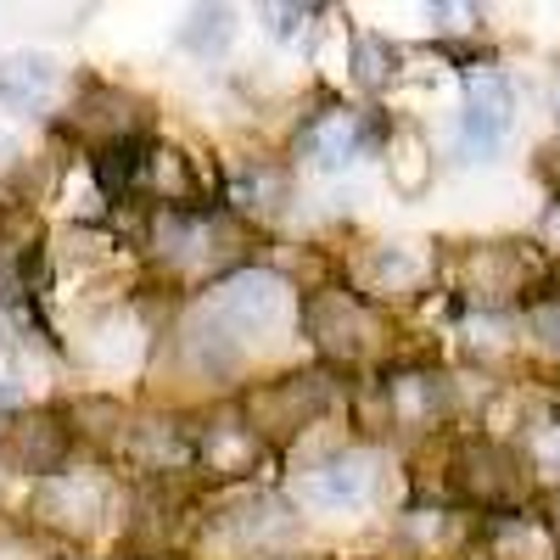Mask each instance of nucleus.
<instances>
[{
  "mask_svg": "<svg viewBox=\"0 0 560 560\" xmlns=\"http://www.w3.org/2000/svg\"><path fill=\"white\" fill-rule=\"evenodd\" d=\"M202 314L219 325L224 337L253 342V337H275L298 319V298H292V280L275 275V269H236L224 275L219 287L208 292Z\"/></svg>",
  "mask_w": 560,
  "mask_h": 560,
  "instance_id": "f257e3e1",
  "label": "nucleus"
},
{
  "mask_svg": "<svg viewBox=\"0 0 560 560\" xmlns=\"http://www.w3.org/2000/svg\"><path fill=\"white\" fill-rule=\"evenodd\" d=\"M303 331L331 364H364L382 348V319L364 308L359 292H342V287H325L303 303Z\"/></svg>",
  "mask_w": 560,
  "mask_h": 560,
  "instance_id": "f03ea898",
  "label": "nucleus"
},
{
  "mask_svg": "<svg viewBox=\"0 0 560 560\" xmlns=\"http://www.w3.org/2000/svg\"><path fill=\"white\" fill-rule=\"evenodd\" d=\"M325 409H331V376L325 370H292V376L264 382L247 398V427L264 443H287V438L308 432Z\"/></svg>",
  "mask_w": 560,
  "mask_h": 560,
  "instance_id": "7ed1b4c3",
  "label": "nucleus"
},
{
  "mask_svg": "<svg viewBox=\"0 0 560 560\" xmlns=\"http://www.w3.org/2000/svg\"><path fill=\"white\" fill-rule=\"evenodd\" d=\"M152 253L168 269L208 275V269H224L242 253V230L224 213H163L158 230H152Z\"/></svg>",
  "mask_w": 560,
  "mask_h": 560,
  "instance_id": "20e7f679",
  "label": "nucleus"
},
{
  "mask_svg": "<svg viewBox=\"0 0 560 560\" xmlns=\"http://www.w3.org/2000/svg\"><path fill=\"white\" fill-rule=\"evenodd\" d=\"M73 454V432L62 427L57 409H18L0 420V465L18 477H62V465Z\"/></svg>",
  "mask_w": 560,
  "mask_h": 560,
  "instance_id": "39448f33",
  "label": "nucleus"
},
{
  "mask_svg": "<svg viewBox=\"0 0 560 560\" xmlns=\"http://www.w3.org/2000/svg\"><path fill=\"white\" fill-rule=\"evenodd\" d=\"M113 516V482L96 471H62L34 482V522L68 533V538H90Z\"/></svg>",
  "mask_w": 560,
  "mask_h": 560,
  "instance_id": "423d86ee",
  "label": "nucleus"
},
{
  "mask_svg": "<svg viewBox=\"0 0 560 560\" xmlns=\"http://www.w3.org/2000/svg\"><path fill=\"white\" fill-rule=\"evenodd\" d=\"M448 471H454L448 482H454L459 499H471V504H482V510H499V516L527 499V471H522V459L510 454V448H499V443H488V438L459 443Z\"/></svg>",
  "mask_w": 560,
  "mask_h": 560,
  "instance_id": "0eeeda50",
  "label": "nucleus"
},
{
  "mask_svg": "<svg viewBox=\"0 0 560 560\" xmlns=\"http://www.w3.org/2000/svg\"><path fill=\"white\" fill-rule=\"evenodd\" d=\"M454 280H459L465 298L493 308V303H510L516 292L533 287V258L516 242H482V247H465L454 258Z\"/></svg>",
  "mask_w": 560,
  "mask_h": 560,
  "instance_id": "6e6552de",
  "label": "nucleus"
},
{
  "mask_svg": "<svg viewBox=\"0 0 560 560\" xmlns=\"http://www.w3.org/2000/svg\"><path fill=\"white\" fill-rule=\"evenodd\" d=\"M376 493V454L370 448H337L319 465H303L298 477V499L314 510H353Z\"/></svg>",
  "mask_w": 560,
  "mask_h": 560,
  "instance_id": "1a4fd4ad",
  "label": "nucleus"
},
{
  "mask_svg": "<svg viewBox=\"0 0 560 560\" xmlns=\"http://www.w3.org/2000/svg\"><path fill=\"white\" fill-rule=\"evenodd\" d=\"M68 124L96 152H118V147H135V135L147 129V107H140L135 96H124V90H113V84H96L73 102Z\"/></svg>",
  "mask_w": 560,
  "mask_h": 560,
  "instance_id": "9d476101",
  "label": "nucleus"
},
{
  "mask_svg": "<svg viewBox=\"0 0 560 560\" xmlns=\"http://www.w3.org/2000/svg\"><path fill=\"white\" fill-rule=\"evenodd\" d=\"M510 124H516V90L504 73H477L465 90V113H459V140L471 158H488L504 147Z\"/></svg>",
  "mask_w": 560,
  "mask_h": 560,
  "instance_id": "9b49d317",
  "label": "nucleus"
},
{
  "mask_svg": "<svg viewBox=\"0 0 560 560\" xmlns=\"http://www.w3.org/2000/svg\"><path fill=\"white\" fill-rule=\"evenodd\" d=\"M213 527L236 544V549H247V555L275 549V544H287V538L298 533V522L287 516V504L269 499V493H247V499H236V504H224L219 516H213Z\"/></svg>",
  "mask_w": 560,
  "mask_h": 560,
  "instance_id": "f8f14e48",
  "label": "nucleus"
},
{
  "mask_svg": "<svg viewBox=\"0 0 560 560\" xmlns=\"http://www.w3.org/2000/svg\"><path fill=\"white\" fill-rule=\"evenodd\" d=\"M135 191H147L152 202H163L174 213H191L202 202V174L179 147H152V152H140Z\"/></svg>",
  "mask_w": 560,
  "mask_h": 560,
  "instance_id": "ddd939ff",
  "label": "nucleus"
},
{
  "mask_svg": "<svg viewBox=\"0 0 560 560\" xmlns=\"http://www.w3.org/2000/svg\"><path fill=\"white\" fill-rule=\"evenodd\" d=\"M264 454V438L247 427V415H213L208 427L197 432V459L208 465L213 477H242L253 471Z\"/></svg>",
  "mask_w": 560,
  "mask_h": 560,
  "instance_id": "4468645a",
  "label": "nucleus"
},
{
  "mask_svg": "<svg viewBox=\"0 0 560 560\" xmlns=\"http://www.w3.org/2000/svg\"><path fill=\"white\" fill-rule=\"evenodd\" d=\"M382 393H387V420H398V427H438L448 415V382L432 370H398Z\"/></svg>",
  "mask_w": 560,
  "mask_h": 560,
  "instance_id": "2eb2a0df",
  "label": "nucleus"
},
{
  "mask_svg": "<svg viewBox=\"0 0 560 560\" xmlns=\"http://www.w3.org/2000/svg\"><path fill=\"white\" fill-rule=\"evenodd\" d=\"M420 280H427V258L409 253V247H370L359 264H353V287L359 292H376V298H409Z\"/></svg>",
  "mask_w": 560,
  "mask_h": 560,
  "instance_id": "dca6fc26",
  "label": "nucleus"
},
{
  "mask_svg": "<svg viewBox=\"0 0 560 560\" xmlns=\"http://www.w3.org/2000/svg\"><path fill=\"white\" fill-rule=\"evenodd\" d=\"M488 560H560L555 533L538 516H522V510H504V516L488 522Z\"/></svg>",
  "mask_w": 560,
  "mask_h": 560,
  "instance_id": "f3484780",
  "label": "nucleus"
},
{
  "mask_svg": "<svg viewBox=\"0 0 560 560\" xmlns=\"http://www.w3.org/2000/svg\"><path fill=\"white\" fill-rule=\"evenodd\" d=\"M364 147V124L359 113H319L303 135H298V152L314 158L319 168H348Z\"/></svg>",
  "mask_w": 560,
  "mask_h": 560,
  "instance_id": "a211bd4d",
  "label": "nucleus"
},
{
  "mask_svg": "<svg viewBox=\"0 0 560 560\" xmlns=\"http://www.w3.org/2000/svg\"><path fill=\"white\" fill-rule=\"evenodd\" d=\"M51 84H57V62L39 57V51H18V57L0 62V102H12L23 113H34L51 96Z\"/></svg>",
  "mask_w": 560,
  "mask_h": 560,
  "instance_id": "6ab92c4d",
  "label": "nucleus"
},
{
  "mask_svg": "<svg viewBox=\"0 0 560 560\" xmlns=\"http://www.w3.org/2000/svg\"><path fill=\"white\" fill-rule=\"evenodd\" d=\"M404 544L427 560H448L471 544V527H465V516H454V510H415L404 522Z\"/></svg>",
  "mask_w": 560,
  "mask_h": 560,
  "instance_id": "aec40b11",
  "label": "nucleus"
},
{
  "mask_svg": "<svg viewBox=\"0 0 560 560\" xmlns=\"http://www.w3.org/2000/svg\"><path fill=\"white\" fill-rule=\"evenodd\" d=\"M129 454L152 471H174V465L197 459V438H185L174 420H140V427H129Z\"/></svg>",
  "mask_w": 560,
  "mask_h": 560,
  "instance_id": "412c9836",
  "label": "nucleus"
},
{
  "mask_svg": "<svg viewBox=\"0 0 560 560\" xmlns=\"http://www.w3.org/2000/svg\"><path fill=\"white\" fill-rule=\"evenodd\" d=\"M387 174H393V191L398 197H420L432 185V147H427V135L420 129H393L387 140Z\"/></svg>",
  "mask_w": 560,
  "mask_h": 560,
  "instance_id": "4be33fe9",
  "label": "nucleus"
},
{
  "mask_svg": "<svg viewBox=\"0 0 560 560\" xmlns=\"http://www.w3.org/2000/svg\"><path fill=\"white\" fill-rule=\"evenodd\" d=\"M230 197H236L247 213H275L280 202H287V174L269 168V163L242 168V174H236V185H230Z\"/></svg>",
  "mask_w": 560,
  "mask_h": 560,
  "instance_id": "5701e85b",
  "label": "nucleus"
},
{
  "mask_svg": "<svg viewBox=\"0 0 560 560\" xmlns=\"http://www.w3.org/2000/svg\"><path fill=\"white\" fill-rule=\"evenodd\" d=\"M393 73H398V45H387V39H376V34H359V39H353V79H359L364 90H382Z\"/></svg>",
  "mask_w": 560,
  "mask_h": 560,
  "instance_id": "b1692460",
  "label": "nucleus"
},
{
  "mask_svg": "<svg viewBox=\"0 0 560 560\" xmlns=\"http://www.w3.org/2000/svg\"><path fill=\"white\" fill-rule=\"evenodd\" d=\"M230 34H236V18H230V7H202V12H191V23L179 28V39L191 45V51H202V57L224 51Z\"/></svg>",
  "mask_w": 560,
  "mask_h": 560,
  "instance_id": "393cba45",
  "label": "nucleus"
},
{
  "mask_svg": "<svg viewBox=\"0 0 560 560\" xmlns=\"http://www.w3.org/2000/svg\"><path fill=\"white\" fill-rule=\"evenodd\" d=\"M527 331H533V342H538L549 359H560V298H538V303L527 308Z\"/></svg>",
  "mask_w": 560,
  "mask_h": 560,
  "instance_id": "a878e982",
  "label": "nucleus"
},
{
  "mask_svg": "<svg viewBox=\"0 0 560 560\" xmlns=\"http://www.w3.org/2000/svg\"><path fill=\"white\" fill-rule=\"evenodd\" d=\"M533 454L544 471L560 477V420H538V432H533Z\"/></svg>",
  "mask_w": 560,
  "mask_h": 560,
  "instance_id": "bb28decb",
  "label": "nucleus"
},
{
  "mask_svg": "<svg viewBox=\"0 0 560 560\" xmlns=\"http://www.w3.org/2000/svg\"><path fill=\"white\" fill-rule=\"evenodd\" d=\"M0 560H45V549L28 533H18L12 522H0Z\"/></svg>",
  "mask_w": 560,
  "mask_h": 560,
  "instance_id": "cd10ccee",
  "label": "nucleus"
},
{
  "mask_svg": "<svg viewBox=\"0 0 560 560\" xmlns=\"http://www.w3.org/2000/svg\"><path fill=\"white\" fill-rule=\"evenodd\" d=\"M471 7H432V23H443L448 34H465V28H471Z\"/></svg>",
  "mask_w": 560,
  "mask_h": 560,
  "instance_id": "c85d7f7f",
  "label": "nucleus"
},
{
  "mask_svg": "<svg viewBox=\"0 0 560 560\" xmlns=\"http://www.w3.org/2000/svg\"><path fill=\"white\" fill-rule=\"evenodd\" d=\"M538 179H549L555 191H560V140H549V147L538 152Z\"/></svg>",
  "mask_w": 560,
  "mask_h": 560,
  "instance_id": "c756f323",
  "label": "nucleus"
},
{
  "mask_svg": "<svg viewBox=\"0 0 560 560\" xmlns=\"http://www.w3.org/2000/svg\"><path fill=\"white\" fill-rule=\"evenodd\" d=\"M538 236H544L549 253H560V202H549V213H544V224H538Z\"/></svg>",
  "mask_w": 560,
  "mask_h": 560,
  "instance_id": "7c9ffc66",
  "label": "nucleus"
},
{
  "mask_svg": "<svg viewBox=\"0 0 560 560\" xmlns=\"http://www.w3.org/2000/svg\"><path fill=\"white\" fill-rule=\"evenodd\" d=\"M549 102H555V113H560V79H555V90H549Z\"/></svg>",
  "mask_w": 560,
  "mask_h": 560,
  "instance_id": "2f4dec72",
  "label": "nucleus"
},
{
  "mask_svg": "<svg viewBox=\"0 0 560 560\" xmlns=\"http://www.w3.org/2000/svg\"><path fill=\"white\" fill-rule=\"evenodd\" d=\"M0 163H7V140H0Z\"/></svg>",
  "mask_w": 560,
  "mask_h": 560,
  "instance_id": "473e14b6",
  "label": "nucleus"
},
{
  "mask_svg": "<svg viewBox=\"0 0 560 560\" xmlns=\"http://www.w3.org/2000/svg\"><path fill=\"white\" fill-rule=\"evenodd\" d=\"M287 560H314V555H287Z\"/></svg>",
  "mask_w": 560,
  "mask_h": 560,
  "instance_id": "72a5a7b5",
  "label": "nucleus"
}]
</instances>
